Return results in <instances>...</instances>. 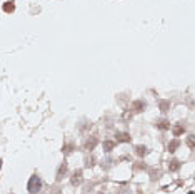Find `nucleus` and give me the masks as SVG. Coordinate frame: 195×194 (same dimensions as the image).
Returning a JSON list of instances; mask_svg holds the SVG:
<instances>
[{"instance_id": "39448f33", "label": "nucleus", "mask_w": 195, "mask_h": 194, "mask_svg": "<svg viewBox=\"0 0 195 194\" xmlns=\"http://www.w3.org/2000/svg\"><path fill=\"white\" fill-rule=\"evenodd\" d=\"M65 172H67V162H63L62 166H60V169H58V172H57V179H58V181L62 179V176H63Z\"/></svg>"}, {"instance_id": "0eeeda50", "label": "nucleus", "mask_w": 195, "mask_h": 194, "mask_svg": "<svg viewBox=\"0 0 195 194\" xmlns=\"http://www.w3.org/2000/svg\"><path fill=\"white\" fill-rule=\"evenodd\" d=\"M117 140H120V142H130V135L129 134H117Z\"/></svg>"}, {"instance_id": "6e6552de", "label": "nucleus", "mask_w": 195, "mask_h": 194, "mask_svg": "<svg viewBox=\"0 0 195 194\" xmlns=\"http://www.w3.org/2000/svg\"><path fill=\"white\" fill-rule=\"evenodd\" d=\"M114 142H112V140H105V142H104V151H107V152H109V151H112V149H114Z\"/></svg>"}, {"instance_id": "7ed1b4c3", "label": "nucleus", "mask_w": 195, "mask_h": 194, "mask_svg": "<svg viewBox=\"0 0 195 194\" xmlns=\"http://www.w3.org/2000/svg\"><path fill=\"white\" fill-rule=\"evenodd\" d=\"M13 10H15V3H13L12 0H10V2H5V3H3V12L12 13Z\"/></svg>"}, {"instance_id": "f257e3e1", "label": "nucleus", "mask_w": 195, "mask_h": 194, "mask_svg": "<svg viewBox=\"0 0 195 194\" xmlns=\"http://www.w3.org/2000/svg\"><path fill=\"white\" fill-rule=\"evenodd\" d=\"M27 189H28V192H30V194L40 192V189H42V179L38 177V176H32L30 179H28Z\"/></svg>"}, {"instance_id": "1a4fd4ad", "label": "nucleus", "mask_w": 195, "mask_h": 194, "mask_svg": "<svg viewBox=\"0 0 195 194\" xmlns=\"http://www.w3.org/2000/svg\"><path fill=\"white\" fill-rule=\"evenodd\" d=\"M178 167H180V162L178 161H172L168 164V169L170 171H178Z\"/></svg>"}, {"instance_id": "f8f14e48", "label": "nucleus", "mask_w": 195, "mask_h": 194, "mask_svg": "<svg viewBox=\"0 0 195 194\" xmlns=\"http://www.w3.org/2000/svg\"><path fill=\"white\" fill-rule=\"evenodd\" d=\"M145 152H147V149H145L144 146H139V147H137V154H139V156H144Z\"/></svg>"}, {"instance_id": "9d476101", "label": "nucleus", "mask_w": 195, "mask_h": 194, "mask_svg": "<svg viewBox=\"0 0 195 194\" xmlns=\"http://www.w3.org/2000/svg\"><path fill=\"white\" fill-rule=\"evenodd\" d=\"M182 132H183V127H182V125H175V127H173V134H175V135H180Z\"/></svg>"}, {"instance_id": "f03ea898", "label": "nucleus", "mask_w": 195, "mask_h": 194, "mask_svg": "<svg viewBox=\"0 0 195 194\" xmlns=\"http://www.w3.org/2000/svg\"><path fill=\"white\" fill-rule=\"evenodd\" d=\"M80 182H82V171H75L74 177H72V184H74V186H79Z\"/></svg>"}, {"instance_id": "9b49d317", "label": "nucleus", "mask_w": 195, "mask_h": 194, "mask_svg": "<svg viewBox=\"0 0 195 194\" xmlns=\"http://www.w3.org/2000/svg\"><path fill=\"white\" fill-rule=\"evenodd\" d=\"M157 125H158V127H160V129H168V127H170V125H168V122H167V120H160V122H158Z\"/></svg>"}, {"instance_id": "4468645a", "label": "nucleus", "mask_w": 195, "mask_h": 194, "mask_svg": "<svg viewBox=\"0 0 195 194\" xmlns=\"http://www.w3.org/2000/svg\"><path fill=\"white\" fill-rule=\"evenodd\" d=\"M0 169H2V159H0Z\"/></svg>"}, {"instance_id": "ddd939ff", "label": "nucleus", "mask_w": 195, "mask_h": 194, "mask_svg": "<svg viewBox=\"0 0 195 194\" xmlns=\"http://www.w3.org/2000/svg\"><path fill=\"white\" fill-rule=\"evenodd\" d=\"M187 144L190 146V149H193V147H195V142H193V135H188V139H187Z\"/></svg>"}, {"instance_id": "423d86ee", "label": "nucleus", "mask_w": 195, "mask_h": 194, "mask_svg": "<svg viewBox=\"0 0 195 194\" xmlns=\"http://www.w3.org/2000/svg\"><path fill=\"white\" fill-rule=\"evenodd\" d=\"M178 146H180V140H178V139L172 140V142L168 144V151H170V152H175V149H177Z\"/></svg>"}, {"instance_id": "20e7f679", "label": "nucleus", "mask_w": 195, "mask_h": 194, "mask_svg": "<svg viewBox=\"0 0 195 194\" xmlns=\"http://www.w3.org/2000/svg\"><path fill=\"white\" fill-rule=\"evenodd\" d=\"M95 146H97V139H95V137H90V139L85 142V151H92Z\"/></svg>"}]
</instances>
